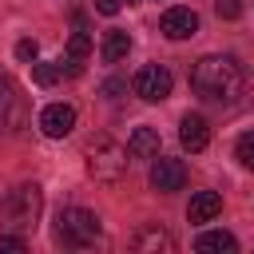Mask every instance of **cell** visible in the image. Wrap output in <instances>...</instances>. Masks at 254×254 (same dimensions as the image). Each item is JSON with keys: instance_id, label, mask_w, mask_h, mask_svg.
<instances>
[{"instance_id": "cell-1", "label": "cell", "mask_w": 254, "mask_h": 254, "mask_svg": "<svg viewBox=\"0 0 254 254\" xmlns=\"http://www.w3.org/2000/svg\"><path fill=\"white\" fill-rule=\"evenodd\" d=\"M190 87L202 103H238L246 95V71L234 56H202L190 67Z\"/></svg>"}, {"instance_id": "cell-2", "label": "cell", "mask_w": 254, "mask_h": 254, "mask_svg": "<svg viewBox=\"0 0 254 254\" xmlns=\"http://www.w3.org/2000/svg\"><path fill=\"white\" fill-rule=\"evenodd\" d=\"M40 210H44V190L36 183H20L0 202V226L16 230V234H32L36 222H40Z\"/></svg>"}, {"instance_id": "cell-3", "label": "cell", "mask_w": 254, "mask_h": 254, "mask_svg": "<svg viewBox=\"0 0 254 254\" xmlns=\"http://www.w3.org/2000/svg\"><path fill=\"white\" fill-rule=\"evenodd\" d=\"M83 159H87V175L95 183H119L127 175V163H131V151L123 143H115L111 135H95L87 147H83Z\"/></svg>"}, {"instance_id": "cell-4", "label": "cell", "mask_w": 254, "mask_h": 254, "mask_svg": "<svg viewBox=\"0 0 254 254\" xmlns=\"http://www.w3.org/2000/svg\"><path fill=\"white\" fill-rule=\"evenodd\" d=\"M99 214L87 206H60L56 214V242L64 246H91L99 238Z\"/></svg>"}, {"instance_id": "cell-5", "label": "cell", "mask_w": 254, "mask_h": 254, "mask_svg": "<svg viewBox=\"0 0 254 254\" xmlns=\"http://www.w3.org/2000/svg\"><path fill=\"white\" fill-rule=\"evenodd\" d=\"M28 123V99L12 75H0V131H20Z\"/></svg>"}, {"instance_id": "cell-6", "label": "cell", "mask_w": 254, "mask_h": 254, "mask_svg": "<svg viewBox=\"0 0 254 254\" xmlns=\"http://www.w3.org/2000/svg\"><path fill=\"white\" fill-rule=\"evenodd\" d=\"M171 83H175V79H171V71H167L163 64H147V67H139V71H135V83H131V87H135V95H139V99L159 103V99H167V95H171Z\"/></svg>"}, {"instance_id": "cell-7", "label": "cell", "mask_w": 254, "mask_h": 254, "mask_svg": "<svg viewBox=\"0 0 254 254\" xmlns=\"http://www.w3.org/2000/svg\"><path fill=\"white\" fill-rule=\"evenodd\" d=\"M147 183L159 190V194H171V190H183V183H187V167L179 163V159H163V155H155V163H151V175H147Z\"/></svg>"}, {"instance_id": "cell-8", "label": "cell", "mask_w": 254, "mask_h": 254, "mask_svg": "<svg viewBox=\"0 0 254 254\" xmlns=\"http://www.w3.org/2000/svg\"><path fill=\"white\" fill-rule=\"evenodd\" d=\"M71 127H75V107H67V103H48V107L40 111V131H44L48 139H64V135H71Z\"/></svg>"}, {"instance_id": "cell-9", "label": "cell", "mask_w": 254, "mask_h": 254, "mask_svg": "<svg viewBox=\"0 0 254 254\" xmlns=\"http://www.w3.org/2000/svg\"><path fill=\"white\" fill-rule=\"evenodd\" d=\"M159 32H163L167 40H187V36L198 32V16H194L190 8H167L163 20H159Z\"/></svg>"}, {"instance_id": "cell-10", "label": "cell", "mask_w": 254, "mask_h": 254, "mask_svg": "<svg viewBox=\"0 0 254 254\" xmlns=\"http://www.w3.org/2000/svg\"><path fill=\"white\" fill-rule=\"evenodd\" d=\"M131 246L139 250V254H167V250H175V238H171V230H163L159 222H147L143 230H135V238H131Z\"/></svg>"}, {"instance_id": "cell-11", "label": "cell", "mask_w": 254, "mask_h": 254, "mask_svg": "<svg viewBox=\"0 0 254 254\" xmlns=\"http://www.w3.org/2000/svg\"><path fill=\"white\" fill-rule=\"evenodd\" d=\"M87 56H91V36H87V32H75V36L67 40V52L60 56L64 75H79L83 64H87Z\"/></svg>"}, {"instance_id": "cell-12", "label": "cell", "mask_w": 254, "mask_h": 254, "mask_svg": "<svg viewBox=\"0 0 254 254\" xmlns=\"http://www.w3.org/2000/svg\"><path fill=\"white\" fill-rule=\"evenodd\" d=\"M179 139H183L187 151H202V147L210 143V127H206V119H202V115H183V123H179Z\"/></svg>"}, {"instance_id": "cell-13", "label": "cell", "mask_w": 254, "mask_h": 254, "mask_svg": "<svg viewBox=\"0 0 254 254\" xmlns=\"http://www.w3.org/2000/svg\"><path fill=\"white\" fill-rule=\"evenodd\" d=\"M218 210H222V194L218 190H198L187 206V222H210Z\"/></svg>"}, {"instance_id": "cell-14", "label": "cell", "mask_w": 254, "mask_h": 254, "mask_svg": "<svg viewBox=\"0 0 254 254\" xmlns=\"http://www.w3.org/2000/svg\"><path fill=\"white\" fill-rule=\"evenodd\" d=\"M194 250H202V254H234L238 250V238L230 230H202L194 238Z\"/></svg>"}, {"instance_id": "cell-15", "label": "cell", "mask_w": 254, "mask_h": 254, "mask_svg": "<svg viewBox=\"0 0 254 254\" xmlns=\"http://www.w3.org/2000/svg\"><path fill=\"white\" fill-rule=\"evenodd\" d=\"M127 151H131V159H155L159 155V131L155 127H135L131 139H127Z\"/></svg>"}, {"instance_id": "cell-16", "label": "cell", "mask_w": 254, "mask_h": 254, "mask_svg": "<svg viewBox=\"0 0 254 254\" xmlns=\"http://www.w3.org/2000/svg\"><path fill=\"white\" fill-rule=\"evenodd\" d=\"M127 52H131V36H127V32H119V28H111V32L103 36V44H99V56H103L107 64H119Z\"/></svg>"}, {"instance_id": "cell-17", "label": "cell", "mask_w": 254, "mask_h": 254, "mask_svg": "<svg viewBox=\"0 0 254 254\" xmlns=\"http://www.w3.org/2000/svg\"><path fill=\"white\" fill-rule=\"evenodd\" d=\"M32 79H36L40 87H52V83H60V79H64V67H60V60H36V64H32Z\"/></svg>"}, {"instance_id": "cell-18", "label": "cell", "mask_w": 254, "mask_h": 254, "mask_svg": "<svg viewBox=\"0 0 254 254\" xmlns=\"http://www.w3.org/2000/svg\"><path fill=\"white\" fill-rule=\"evenodd\" d=\"M234 159H238L246 171H254V131L238 135V143H234Z\"/></svg>"}, {"instance_id": "cell-19", "label": "cell", "mask_w": 254, "mask_h": 254, "mask_svg": "<svg viewBox=\"0 0 254 254\" xmlns=\"http://www.w3.org/2000/svg\"><path fill=\"white\" fill-rule=\"evenodd\" d=\"M36 56H40L36 40H20V44H16V60H24V64H36Z\"/></svg>"}, {"instance_id": "cell-20", "label": "cell", "mask_w": 254, "mask_h": 254, "mask_svg": "<svg viewBox=\"0 0 254 254\" xmlns=\"http://www.w3.org/2000/svg\"><path fill=\"white\" fill-rule=\"evenodd\" d=\"M28 242H24V234H0V254L4 250H24Z\"/></svg>"}, {"instance_id": "cell-21", "label": "cell", "mask_w": 254, "mask_h": 254, "mask_svg": "<svg viewBox=\"0 0 254 254\" xmlns=\"http://www.w3.org/2000/svg\"><path fill=\"white\" fill-rule=\"evenodd\" d=\"M238 12H242V4H238V0H218V16H222V20H234Z\"/></svg>"}, {"instance_id": "cell-22", "label": "cell", "mask_w": 254, "mask_h": 254, "mask_svg": "<svg viewBox=\"0 0 254 254\" xmlns=\"http://www.w3.org/2000/svg\"><path fill=\"white\" fill-rule=\"evenodd\" d=\"M119 91H127V83H119V79H107L103 83V95L107 99H119Z\"/></svg>"}, {"instance_id": "cell-23", "label": "cell", "mask_w": 254, "mask_h": 254, "mask_svg": "<svg viewBox=\"0 0 254 254\" xmlns=\"http://www.w3.org/2000/svg\"><path fill=\"white\" fill-rule=\"evenodd\" d=\"M119 8H123L119 0H95V12H103V16H115Z\"/></svg>"}, {"instance_id": "cell-24", "label": "cell", "mask_w": 254, "mask_h": 254, "mask_svg": "<svg viewBox=\"0 0 254 254\" xmlns=\"http://www.w3.org/2000/svg\"><path fill=\"white\" fill-rule=\"evenodd\" d=\"M127 4H139V0H127Z\"/></svg>"}]
</instances>
